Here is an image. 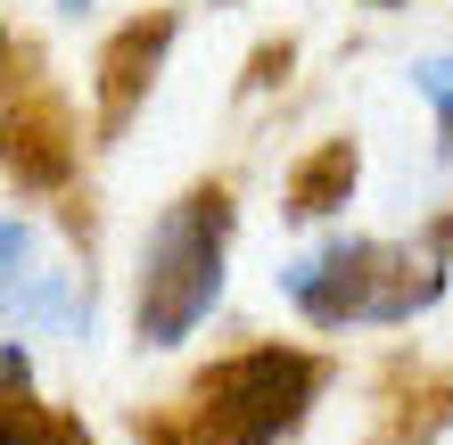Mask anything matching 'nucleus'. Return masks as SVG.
<instances>
[{"instance_id": "nucleus-1", "label": "nucleus", "mask_w": 453, "mask_h": 445, "mask_svg": "<svg viewBox=\"0 0 453 445\" xmlns=\"http://www.w3.org/2000/svg\"><path fill=\"white\" fill-rule=\"evenodd\" d=\"M231 231H239L231 181H190L173 206H157V223L141 240V272H132V338H141V355H173L215 322L223 280H231Z\"/></svg>"}, {"instance_id": "nucleus-2", "label": "nucleus", "mask_w": 453, "mask_h": 445, "mask_svg": "<svg viewBox=\"0 0 453 445\" xmlns=\"http://www.w3.org/2000/svg\"><path fill=\"white\" fill-rule=\"evenodd\" d=\"M330 387V355L288 347V338H256L239 355H215L181 396V421L198 445H280L313 421Z\"/></svg>"}, {"instance_id": "nucleus-3", "label": "nucleus", "mask_w": 453, "mask_h": 445, "mask_svg": "<svg viewBox=\"0 0 453 445\" xmlns=\"http://www.w3.org/2000/svg\"><path fill=\"white\" fill-rule=\"evenodd\" d=\"M380 256H388V240L330 231L322 248L288 256V265L273 272V289L297 305V322H305V330H363V313H371V280H380Z\"/></svg>"}, {"instance_id": "nucleus-4", "label": "nucleus", "mask_w": 453, "mask_h": 445, "mask_svg": "<svg viewBox=\"0 0 453 445\" xmlns=\"http://www.w3.org/2000/svg\"><path fill=\"white\" fill-rule=\"evenodd\" d=\"M173 42H181V9H149V17H132V25H116V34L99 42V66H91L99 141H124V124L149 108V91H157V74H165Z\"/></svg>"}, {"instance_id": "nucleus-5", "label": "nucleus", "mask_w": 453, "mask_h": 445, "mask_svg": "<svg viewBox=\"0 0 453 445\" xmlns=\"http://www.w3.org/2000/svg\"><path fill=\"white\" fill-rule=\"evenodd\" d=\"M0 322L17 330H50V338H91V272L74 265H17L0 272Z\"/></svg>"}, {"instance_id": "nucleus-6", "label": "nucleus", "mask_w": 453, "mask_h": 445, "mask_svg": "<svg viewBox=\"0 0 453 445\" xmlns=\"http://www.w3.org/2000/svg\"><path fill=\"white\" fill-rule=\"evenodd\" d=\"M445 280H453V256L437 240H420V248H388L380 256V280H371V313H363V330H404L412 313H429L445 297Z\"/></svg>"}, {"instance_id": "nucleus-7", "label": "nucleus", "mask_w": 453, "mask_h": 445, "mask_svg": "<svg viewBox=\"0 0 453 445\" xmlns=\"http://www.w3.org/2000/svg\"><path fill=\"white\" fill-rule=\"evenodd\" d=\"M355 181H363V149L346 133H330L280 173V215L288 223H322V215H338V206L355 198Z\"/></svg>"}, {"instance_id": "nucleus-8", "label": "nucleus", "mask_w": 453, "mask_h": 445, "mask_svg": "<svg viewBox=\"0 0 453 445\" xmlns=\"http://www.w3.org/2000/svg\"><path fill=\"white\" fill-rule=\"evenodd\" d=\"M0 445H91V429L74 412L42 404L25 380H0Z\"/></svg>"}, {"instance_id": "nucleus-9", "label": "nucleus", "mask_w": 453, "mask_h": 445, "mask_svg": "<svg viewBox=\"0 0 453 445\" xmlns=\"http://www.w3.org/2000/svg\"><path fill=\"white\" fill-rule=\"evenodd\" d=\"M412 91L437 108V165H453V58H412Z\"/></svg>"}, {"instance_id": "nucleus-10", "label": "nucleus", "mask_w": 453, "mask_h": 445, "mask_svg": "<svg viewBox=\"0 0 453 445\" xmlns=\"http://www.w3.org/2000/svg\"><path fill=\"white\" fill-rule=\"evenodd\" d=\"M288 66H297V42H264L256 58H248V91H273V83H288Z\"/></svg>"}, {"instance_id": "nucleus-11", "label": "nucleus", "mask_w": 453, "mask_h": 445, "mask_svg": "<svg viewBox=\"0 0 453 445\" xmlns=\"http://www.w3.org/2000/svg\"><path fill=\"white\" fill-rule=\"evenodd\" d=\"M25 256H34V223H25V215H9V206H0V272H17Z\"/></svg>"}, {"instance_id": "nucleus-12", "label": "nucleus", "mask_w": 453, "mask_h": 445, "mask_svg": "<svg viewBox=\"0 0 453 445\" xmlns=\"http://www.w3.org/2000/svg\"><path fill=\"white\" fill-rule=\"evenodd\" d=\"M0 380H34V355H25V338H0Z\"/></svg>"}, {"instance_id": "nucleus-13", "label": "nucleus", "mask_w": 453, "mask_h": 445, "mask_svg": "<svg viewBox=\"0 0 453 445\" xmlns=\"http://www.w3.org/2000/svg\"><path fill=\"white\" fill-rule=\"evenodd\" d=\"M429 240H437V248L453 256V206H445V215H437V231H429Z\"/></svg>"}, {"instance_id": "nucleus-14", "label": "nucleus", "mask_w": 453, "mask_h": 445, "mask_svg": "<svg viewBox=\"0 0 453 445\" xmlns=\"http://www.w3.org/2000/svg\"><path fill=\"white\" fill-rule=\"evenodd\" d=\"M363 9H404V0H363Z\"/></svg>"}, {"instance_id": "nucleus-15", "label": "nucleus", "mask_w": 453, "mask_h": 445, "mask_svg": "<svg viewBox=\"0 0 453 445\" xmlns=\"http://www.w3.org/2000/svg\"><path fill=\"white\" fill-rule=\"evenodd\" d=\"M58 9H74V17H83V9H91V0H58Z\"/></svg>"}]
</instances>
